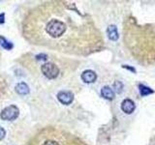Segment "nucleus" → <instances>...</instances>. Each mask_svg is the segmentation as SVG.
<instances>
[{
  "mask_svg": "<svg viewBox=\"0 0 155 145\" xmlns=\"http://www.w3.org/2000/svg\"><path fill=\"white\" fill-rule=\"evenodd\" d=\"M97 79L96 72L91 71V70H85L81 74V79L82 81H84L85 83H93Z\"/></svg>",
  "mask_w": 155,
  "mask_h": 145,
  "instance_id": "nucleus-6",
  "label": "nucleus"
},
{
  "mask_svg": "<svg viewBox=\"0 0 155 145\" xmlns=\"http://www.w3.org/2000/svg\"><path fill=\"white\" fill-rule=\"evenodd\" d=\"M18 108L15 105L5 108L1 111V114H0L1 119L5 121H13L16 118H18Z\"/></svg>",
  "mask_w": 155,
  "mask_h": 145,
  "instance_id": "nucleus-3",
  "label": "nucleus"
},
{
  "mask_svg": "<svg viewBox=\"0 0 155 145\" xmlns=\"http://www.w3.org/2000/svg\"><path fill=\"white\" fill-rule=\"evenodd\" d=\"M0 42H1V46L4 48H6V50H11V48L13 47L12 44L10 43V42H8L4 37H0Z\"/></svg>",
  "mask_w": 155,
  "mask_h": 145,
  "instance_id": "nucleus-12",
  "label": "nucleus"
},
{
  "mask_svg": "<svg viewBox=\"0 0 155 145\" xmlns=\"http://www.w3.org/2000/svg\"><path fill=\"white\" fill-rule=\"evenodd\" d=\"M136 108L135 103L130 99H125L122 103H121V109L124 113L126 114H131L134 112V110Z\"/></svg>",
  "mask_w": 155,
  "mask_h": 145,
  "instance_id": "nucleus-5",
  "label": "nucleus"
},
{
  "mask_svg": "<svg viewBox=\"0 0 155 145\" xmlns=\"http://www.w3.org/2000/svg\"><path fill=\"white\" fill-rule=\"evenodd\" d=\"M101 95L106 100H113L114 98V92L110 86H104L101 89Z\"/></svg>",
  "mask_w": 155,
  "mask_h": 145,
  "instance_id": "nucleus-8",
  "label": "nucleus"
},
{
  "mask_svg": "<svg viewBox=\"0 0 155 145\" xmlns=\"http://www.w3.org/2000/svg\"><path fill=\"white\" fill-rule=\"evenodd\" d=\"M5 134H6V132H5V130H4L3 128L0 127V140L4 138Z\"/></svg>",
  "mask_w": 155,
  "mask_h": 145,
  "instance_id": "nucleus-13",
  "label": "nucleus"
},
{
  "mask_svg": "<svg viewBox=\"0 0 155 145\" xmlns=\"http://www.w3.org/2000/svg\"><path fill=\"white\" fill-rule=\"evenodd\" d=\"M41 71L43 72V75L48 79H54L59 75V69H58V67L51 62L43 64L41 66Z\"/></svg>",
  "mask_w": 155,
  "mask_h": 145,
  "instance_id": "nucleus-2",
  "label": "nucleus"
},
{
  "mask_svg": "<svg viewBox=\"0 0 155 145\" xmlns=\"http://www.w3.org/2000/svg\"><path fill=\"white\" fill-rule=\"evenodd\" d=\"M107 34L110 41H117V39L119 38L117 28L115 25H110L107 28Z\"/></svg>",
  "mask_w": 155,
  "mask_h": 145,
  "instance_id": "nucleus-7",
  "label": "nucleus"
},
{
  "mask_svg": "<svg viewBox=\"0 0 155 145\" xmlns=\"http://www.w3.org/2000/svg\"><path fill=\"white\" fill-rule=\"evenodd\" d=\"M123 90V83L121 81H118V80H116L114 81V92L115 91L117 94H120L121 92H122Z\"/></svg>",
  "mask_w": 155,
  "mask_h": 145,
  "instance_id": "nucleus-11",
  "label": "nucleus"
},
{
  "mask_svg": "<svg viewBox=\"0 0 155 145\" xmlns=\"http://www.w3.org/2000/svg\"><path fill=\"white\" fill-rule=\"evenodd\" d=\"M139 91H140V96H143V97L148 96L150 94H153L154 93V91L151 88H149V87L145 86L143 84H140L139 85Z\"/></svg>",
  "mask_w": 155,
  "mask_h": 145,
  "instance_id": "nucleus-10",
  "label": "nucleus"
},
{
  "mask_svg": "<svg viewBox=\"0 0 155 145\" xmlns=\"http://www.w3.org/2000/svg\"><path fill=\"white\" fill-rule=\"evenodd\" d=\"M16 91L19 95H26L29 93V87L24 82H19L16 85Z\"/></svg>",
  "mask_w": 155,
  "mask_h": 145,
  "instance_id": "nucleus-9",
  "label": "nucleus"
},
{
  "mask_svg": "<svg viewBox=\"0 0 155 145\" xmlns=\"http://www.w3.org/2000/svg\"><path fill=\"white\" fill-rule=\"evenodd\" d=\"M69 134L53 127L42 128L32 135L27 145H77Z\"/></svg>",
  "mask_w": 155,
  "mask_h": 145,
  "instance_id": "nucleus-1",
  "label": "nucleus"
},
{
  "mask_svg": "<svg viewBox=\"0 0 155 145\" xmlns=\"http://www.w3.org/2000/svg\"><path fill=\"white\" fill-rule=\"evenodd\" d=\"M57 99L62 105H70L74 100V95L70 91H60L57 94Z\"/></svg>",
  "mask_w": 155,
  "mask_h": 145,
  "instance_id": "nucleus-4",
  "label": "nucleus"
},
{
  "mask_svg": "<svg viewBox=\"0 0 155 145\" xmlns=\"http://www.w3.org/2000/svg\"><path fill=\"white\" fill-rule=\"evenodd\" d=\"M123 68H126V69H128V70H131V71H132V72H135V69H134V68L127 67V66H126V65H124V66H123Z\"/></svg>",
  "mask_w": 155,
  "mask_h": 145,
  "instance_id": "nucleus-14",
  "label": "nucleus"
}]
</instances>
